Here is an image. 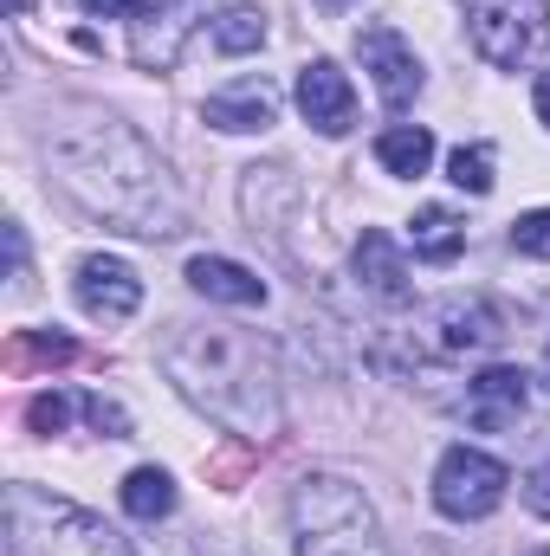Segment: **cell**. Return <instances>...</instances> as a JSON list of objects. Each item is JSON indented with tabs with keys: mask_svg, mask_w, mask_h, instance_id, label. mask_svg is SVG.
I'll return each instance as SVG.
<instances>
[{
	"mask_svg": "<svg viewBox=\"0 0 550 556\" xmlns=\"http://www.w3.org/2000/svg\"><path fill=\"white\" fill-rule=\"evenodd\" d=\"M357 52H363V72H376V91L389 111H409L421 98V59L396 26H363L357 33Z\"/></svg>",
	"mask_w": 550,
	"mask_h": 556,
	"instance_id": "obj_7",
	"label": "cell"
},
{
	"mask_svg": "<svg viewBox=\"0 0 550 556\" xmlns=\"http://www.w3.org/2000/svg\"><path fill=\"white\" fill-rule=\"evenodd\" d=\"M512 247H518L525 260H550V207H538V214H518V220H512Z\"/></svg>",
	"mask_w": 550,
	"mask_h": 556,
	"instance_id": "obj_21",
	"label": "cell"
},
{
	"mask_svg": "<svg viewBox=\"0 0 550 556\" xmlns=\"http://www.w3.org/2000/svg\"><path fill=\"white\" fill-rule=\"evenodd\" d=\"M525 415V369H486L473 389H466V420L473 427H486V433H499V427H512V420Z\"/></svg>",
	"mask_w": 550,
	"mask_h": 556,
	"instance_id": "obj_13",
	"label": "cell"
},
{
	"mask_svg": "<svg viewBox=\"0 0 550 556\" xmlns=\"http://www.w3.org/2000/svg\"><path fill=\"white\" fill-rule=\"evenodd\" d=\"M357 278H363L383 304H402V298H409V260H402V247H396L383 227H370V233L357 240Z\"/></svg>",
	"mask_w": 550,
	"mask_h": 556,
	"instance_id": "obj_14",
	"label": "cell"
},
{
	"mask_svg": "<svg viewBox=\"0 0 550 556\" xmlns=\"http://www.w3.org/2000/svg\"><path fill=\"white\" fill-rule=\"evenodd\" d=\"M7 544L13 556H130L104 518L39 485H7Z\"/></svg>",
	"mask_w": 550,
	"mask_h": 556,
	"instance_id": "obj_4",
	"label": "cell"
},
{
	"mask_svg": "<svg viewBox=\"0 0 550 556\" xmlns=\"http://www.w3.org/2000/svg\"><path fill=\"white\" fill-rule=\"evenodd\" d=\"M201 0H149V20H137V65L149 72H162V65H175V52H182V39H188V13H195Z\"/></svg>",
	"mask_w": 550,
	"mask_h": 556,
	"instance_id": "obj_12",
	"label": "cell"
},
{
	"mask_svg": "<svg viewBox=\"0 0 550 556\" xmlns=\"http://www.w3.org/2000/svg\"><path fill=\"white\" fill-rule=\"evenodd\" d=\"M26 7H33V0H7V13H26Z\"/></svg>",
	"mask_w": 550,
	"mask_h": 556,
	"instance_id": "obj_28",
	"label": "cell"
},
{
	"mask_svg": "<svg viewBox=\"0 0 550 556\" xmlns=\"http://www.w3.org/2000/svg\"><path fill=\"white\" fill-rule=\"evenodd\" d=\"M214 46H221V52H253V46H266V13L227 7V13L214 20Z\"/></svg>",
	"mask_w": 550,
	"mask_h": 556,
	"instance_id": "obj_19",
	"label": "cell"
},
{
	"mask_svg": "<svg viewBox=\"0 0 550 556\" xmlns=\"http://www.w3.org/2000/svg\"><path fill=\"white\" fill-rule=\"evenodd\" d=\"M447 175H453V188H466V194H492V149H486V142H460V149L447 155Z\"/></svg>",
	"mask_w": 550,
	"mask_h": 556,
	"instance_id": "obj_20",
	"label": "cell"
},
{
	"mask_svg": "<svg viewBox=\"0 0 550 556\" xmlns=\"http://www.w3.org/2000/svg\"><path fill=\"white\" fill-rule=\"evenodd\" d=\"M13 356H33V363H72V337H46V330H20L13 337Z\"/></svg>",
	"mask_w": 550,
	"mask_h": 556,
	"instance_id": "obj_22",
	"label": "cell"
},
{
	"mask_svg": "<svg viewBox=\"0 0 550 556\" xmlns=\"http://www.w3.org/2000/svg\"><path fill=\"white\" fill-rule=\"evenodd\" d=\"M298 111H304V124H311V130L343 137V130H350V117H357V91H350V78H343L330 59H311V65L298 72Z\"/></svg>",
	"mask_w": 550,
	"mask_h": 556,
	"instance_id": "obj_9",
	"label": "cell"
},
{
	"mask_svg": "<svg viewBox=\"0 0 550 556\" xmlns=\"http://www.w3.org/2000/svg\"><path fill=\"white\" fill-rule=\"evenodd\" d=\"M532 98H538V117H545V124H550V72H545V78H538V91H532Z\"/></svg>",
	"mask_w": 550,
	"mask_h": 556,
	"instance_id": "obj_27",
	"label": "cell"
},
{
	"mask_svg": "<svg viewBox=\"0 0 550 556\" xmlns=\"http://www.w3.org/2000/svg\"><path fill=\"white\" fill-rule=\"evenodd\" d=\"M291 544L298 556H389L370 498L337 472H304L291 485Z\"/></svg>",
	"mask_w": 550,
	"mask_h": 556,
	"instance_id": "obj_3",
	"label": "cell"
},
{
	"mask_svg": "<svg viewBox=\"0 0 550 556\" xmlns=\"http://www.w3.org/2000/svg\"><path fill=\"white\" fill-rule=\"evenodd\" d=\"M85 415H91L98 433H111V440H124V433H130V415H124L117 402H104V395H85Z\"/></svg>",
	"mask_w": 550,
	"mask_h": 556,
	"instance_id": "obj_24",
	"label": "cell"
},
{
	"mask_svg": "<svg viewBox=\"0 0 550 556\" xmlns=\"http://www.w3.org/2000/svg\"><path fill=\"white\" fill-rule=\"evenodd\" d=\"M91 20H137V13H149V0H78Z\"/></svg>",
	"mask_w": 550,
	"mask_h": 556,
	"instance_id": "obj_25",
	"label": "cell"
},
{
	"mask_svg": "<svg viewBox=\"0 0 550 556\" xmlns=\"http://www.w3.org/2000/svg\"><path fill=\"white\" fill-rule=\"evenodd\" d=\"M376 162H383L389 175L414 181V175H427V162H434V137H427L421 124H396V130L376 137Z\"/></svg>",
	"mask_w": 550,
	"mask_h": 556,
	"instance_id": "obj_17",
	"label": "cell"
},
{
	"mask_svg": "<svg viewBox=\"0 0 550 556\" xmlns=\"http://www.w3.org/2000/svg\"><path fill=\"white\" fill-rule=\"evenodd\" d=\"M52 168H59V188L72 201H85L98 220L124 227V233H175L182 227V207H175V188L162 175V162L142 149L124 124L111 117H85L72 130L46 142Z\"/></svg>",
	"mask_w": 550,
	"mask_h": 556,
	"instance_id": "obj_1",
	"label": "cell"
},
{
	"mask_svg": "<svg viewBox=\"0 0 550 556\" xmlns=\"http://www.w3.org/2000/svg\"><path fill=\"white\" fill-rule=\"evenodd\" d=\"M466 33L486 65L518 72L545 52L550 39V0H466Z\"/></svg>",
	"mask_w": 550,
	"mask_h": 556,
	"instance_id": "obj_5",
	"label": "cell"
},
{
	"mask_svg": "<svg viewBox=\"0 0 550 556\" xmlns=\"http://www.w3.org/2000/svg\"><path fill=\"white\" fill-rule=\"evenodd\" d=\"M434 330H440V350H492L505 337V317L486 298H447L434 311Z\"/></svg>",
	"mask_w": 550,
	"mask_h": 556,
	"instance_id": "obj_11",
	"label": "cell"
},
{
	"mask_svg": "<svg viewBox=\"0 0 550 556\" xmlns=\"http://www.w3.org/2000/svg\"><path fill=\"white\" fill-rule=\"evenodd\" d=\"M201 117L214 124V130H273L278 117V91L266 78H240V85H227V91H214L208 104H201Z\"/></svg>",
	"mask_w": 550,
	"mask_h": 556,
	"instance_id": "obj_10",
	"label": "cell"
},
{
	"mask_svg": "<svg viewBox=\"0 0 550 556\" xmlns=\"http://www.w3.org/2000/svg\"><path fill=\"white\" fill-rule=\"evenodd\" d=\"M409 247H414V260H427V266H453L466 253V220L453 207H421L409 227Z\"/></svg>",
	"mask_w": 550,
	"mask_h": 556,
	"instance_id": "obj_16",
	"label": "cell"
},
{
	"mask_svg": "<svg viewBox=\"0 0 550 556\" xmlns=\"http://www.w3.org/2000/svg\"><path fill=\"white\" fill-rule=\"evenodd\" d=\"M188 285H195L201 298H214V304H266V278L247 273L240 260L201 253V260H188Z\"/></svg>",
	"mask_w": 550,
	"mask_h": 556,
	"instance_id": "obj_15",
	"label": "cell"
},
{
	"mask_svg": "<svg viewBox=\"0 0 550 556\" xmlns=\"http://www.w3.org/2000/svg\"><path fill=\"white\" fill-rule=\"evenodd\" d=\"M505 485H512V472L492 453H479V446H447L440 466H434V505L447 518H460V525L492 518L505 505Z\"/></svg>",
	"mask_w": 550,
	"mask_h": 556,
	"instance_id": "obj_6",
	"label": "cell"
},
{
	"mask_svg": "<svg viewBox=\"0 0 550 556\" xmlns=\"http://www.w3.org/2000/svg\"><path fill=\"white\" fill-rule=\"evenodd\" d=\"M162 369L208 420H221L247 440L278 433V369H273V343L260 330L182 324L162 343Z\"/></svg>",
	"mask_w": 550,
	"mask_h": 556,
	"instance_id": "obj_2",
	"label": "cell"
},
{
	"mask_svg": "<svg viewBox=\"0 0 550 556\" xmlns=\"http://www.w3.org/2000/svg\"><path fill=\"white\" fill-rule=\"evenodd\" d=\"M525 505H532L538 518H550V466H538V472L525 479Z\"/></svg>",
	"mask_w": 550,
	"mask_h": 556,
	"instance_id": "obj_26",
	"label": "cell"
},
{
	"mask_svg": "<svg viewBox=\"0 0 550 556\" xmlns=\"http://www.w3.org/2000/svg\"><path fill=\"white\" fill-rule=\"evenodd\" d=\"M124 511L142 518V525L168 518V511H175V479H168L162 466H137V472L124 479Z\"/></svg>",
	"mask_w": 550,
	"mask_h": 556,
	"instance_id": "obj_18",
	"label": "cell"
},
{
	"mask_svg": "<svg viewBox=\"0 0 550 556\" xmlns=\"http://www.w3.org/2000/svg\"><path fill=\"white\" fill-rule=\"evenodd\" d=\"M65 420H72V402H65V395H33V402H26V427H33V433H59Z\"/></svg>",
	"mask_w": 550,
	"mask_h": 556,
	"instance_id": "obj_23",
	"label": "cell"
},
{
	"mask_svg": "<svg viewBox=\"0 0 550 556\" xmlns=\"http://www.w3.org/2000/svg\"><path fill=\"white\" fill-rule=\"evenodd\" d=\"M545 556H550V551H545Z\"/></svg>",
	"mask_w": 550,
	"mask_h": 556,
	"instance_id": "obj_29",
	"label": "cell"
},
{
	"mask_svg": "<svg viewBox=\"0 0 550 556\" xmlns=\"http://www.w3.org/2000/svg\"><path fill=\"white\" fill-rule=\"evenodd\" d=\"M72 291H78V304L91 311V317H104V324H124V317H137L142 304V278L124 266V260H111V253H91L78 278H72Z\"/></svg>",
	"mask_w": 550,
	"mask_h": 556,
	"instance_id": "obj_8",
	"label": "cell"
}]
</instances>
